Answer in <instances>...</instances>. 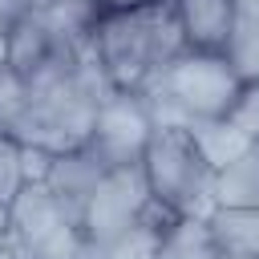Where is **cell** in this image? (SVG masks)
Returning a JSON list of instances; mask_svg holds the SVG:
<instances>
[{"instance_id": "cell-1", "label": "cell", "mask_w": 259, "mask_h": 259, "mask_svg": "<svg viewBox=\"0 0 259 259\" xmlns=\"http://www.w3.org/2000/svg\"><path fill=\"white\" fill-rule=\"evenodd\" d=\"M182 49L186 36L174 0L101 8V20L93 28V61L101 65L109 89H142Z\"/></svg>"}, {"instance_id": "cell-2", "label": "cell", "mask_w": 259, "mask_h": 259, "mask_svg": "<svg viewBox=\"0 0 259 259\" xmlns=\"http://www.w3.org/2000/svg\"><path fill=\"white\" fill-rule=\"evenodd\" d=\"M239 85L243 81L231 69L227 53L182 49L138 93H142L154 125H182L186 130V125H194L202 117H227Z\"/></svg>"}, {"instance_id": "cell-3", "label": "cell", "mask_w": 259, "mask_h": 259, "mask_svg": "<svg viewBox=\"0 0 259 259\" xmlns=\"http://www.w3.org/2000/svg\"><path fill=\"white\" fill-rule=\"evenodd\" d=\"M142 170H146L154 202H162L166 210L194 214V219L214 214V206H219V170L206 162V154L198 150L190 130L158 125L150 146H146Z\"/></svg>"}, {"instance_id": "cell-4", "label": "cell", "mask_w": 259, "mask_h": 259, "mask_svg": "<svg viewBox=\"0 0 259 259\" xmlns=\"http://www.w3.org/2000/svg\"><path fill=\"white\" fill-rule=\"evenodd\" d=\"M12 231L8 239L24 259H93V247L81 231V214L69 210L49 182H24L16 202L8 206Z\"/></svg>"}, {"instance_id": "cell-5", "label": "cell", "mask_w": 259, "mask_h": 259, "mask_svg": "<svg viewBox=\"0 0 259 259\" xmlns=\"http://www.w3.org/2000/svg\"><path fill=\"white\" fill-rule=\"evenodd\" d=\"M154 130L158 125H154V117H150V109H146L138 89H109L105 101L97 105V117H93L89 138H85V150L105 170L142 166Z\"/></svg>"}, {"instance_id": "cell-6", "label": "cell", "mask_w": 259, "mask_h": 259, "mask_svg": "<svg viewBox=\"0 0 259 259\" xmlns=\"http://www.w3.org/2000/svg\"><path fill=\"white\" fill-rule=\"evenodd\" d=\"M154 194H150V182H146V170L142 166H117V170H105L97 190L89 194L85 210H81V231L97 255V247L113 243L121 231H130L146 210H150Z\"/></svg>"}, {"instance_id": "cell-7", "label": "cell", "mask_w": 259, "mask_h": 259, "mask_svg": "<svg viewBox=\"0 0 259 259\" xmlns=\"http://www.w3.org/2000/svg\"><path fill=\"white\" fill-rule=\"evenodd\" d=\"M235 0H178V20H182V36L186 49H202V53H223L231 32H235Z\"/></svg>"}, {"instance_id": "cell-8", "label": "cell", "mask_w": 259, "mask_h": 259, "mask_svg": "<svg viewBox=\"0 0 259 259\" xmlns=\"http://www.w3.org/2000/svg\"><path fill=\"white\" fill-rule=\"evenodd\" d=\"M32 8L69 53H93V28L105 8L101 0H36Z\"/></svg>"}, {"instance_id": "cell-9", "label": "cell", "mask_w": 259, "mask_h": 259, "mask_svg": "<svg viewBox=\"0 0 259 259\" xmlns=\"http://www.w3.org/2000/svg\"><path fill=\"white\" fill-rule=\"evenodd\" d=\"M61 53H69V49L45 28V20L36 16L32 4L8 24V65H12L16 73L32 77L36 69H45V65H49L53 57H61Z\"/></svg>"}, {"instance_id": "cell-10", "label": "cell", "mask_w": 259, "mask_h": 259, "mask_svg": "<svg viewBox=\"0 0 259 259\" xmlns=\"http://www.w3.org/2000/svg\"><path fill=\"white\" fill-rule=\"evenodd\" d=\"M101 174H105V166H101L85 146H77V150H61V154L53 158V170H49V190H53L69 210L81 214L85 202H89V194L97 190Z\"/></svg>"}, {"instance_id": "cell-11", "label": "cell", "mask_w": 259, "mask_h": 259, "mask_svg": "<svg viewBox=\"0 0 259 259\" xmlns=\"http://www.w3.org/2000/svg\"><path fill=\"white\" fill-rule=\"evenodd\" d=\"M219 239L210 231V219L194 214H170L158 239V259H214Z\"/></svg>"}, {"instance_id": "cell-12", "label": "cell", "mask_w": 259, "mask_h": 259, "mask_svg": "<svg viewBox=\"0 0 259 259\" xmlns=\"http://www.w3.org/2000/svg\"><path fill=\"white\" fill-rule=\"evenodd\" d=\"M170 214L174 210H166L162 202H150V210L130 231H121L113 243L97 247L93 259H158V239H162V227H166Z\"/></svg>"}, {"instance_id": "cell-13", "label": "cell", "mask_w": 259, "mask_h": 259, "mask_svg": "<svg viewBox=\"0 0 259 259\" xmlns=\"http://www.w3.org/2000/svg\"><path fill=\"white\" fill-rule=\"evenodd\" d=\"M210 231L219 239V251L259 259V206H219L210 214Z\"/></svg>"}, {"instance_id": "cell-14", "label": "cell", "mask_w": 259, "mask_h": 259, "mask_svg": "<svg viewBox=\"0 0 259 259\" xmlns=\"http://www.w3.org/2000/svg\"><path fill=\"white\" fill-rule=\"evenodd\" d=\"M219 206H259V146L219 170Z\"/></svg>"}, {"instance_id": "cell-15", "label": "cell", "mask_w": 259, "mask_h": 259, "mask_svg": "<svg viewBox=\"0 0 259 259\" xmlns=\"http://www.w3.org/2000/svg\"><path fill=\"white\" fill-rule=\"evenodd\" d=\"M190 130V138L198 142V150L206 154V162L214 166V170H223L227 162H235L243 150H251V142L227 121V117H202V121H194V125H186Z\"/></svg>"}, {"instance_id": "cell-16", "label": "cell", "mask_w": 259, "mask_h": 259, "mask_svg": "<svg viewBox=\"0 0 259 259\" xmlns=\"http://www.w3.org/2000/svg\"><path fill=\"white\" fill-rule=\"evenodd\" d=\"M227 61L239 73V81H259V12H239L235 32L227 40Z\"/></svg>"}, {"instance_id": "cell-17", "label": "cell", "mask_w": 259, "mask_h": 259, "mask_svg": "<svg viewBox=\"0 0 259 259\" xmlns=\"http://www.w3.org/2000/svg\"><path fill=\"white\" fill-rule=\"evenodd\" d=\"M28 109V77L16 73L8 61H0V130H16V121Z\"/></svg>"}, {"instance_id": "cell-18", "label": "cell", "mask_w": 259, "mask_h": 259, "mask_svg": "<svg viewBox=\"0 0 259 259\" xmlns=\"http://www.w3.org/2000/svg\"><path fill=\"white\" fill-rule=\"evenodd\" d=\"M24 190V170H20V138L0 130V206H12L16 194Z\"/></svg>"}, {"instance_id": "cell-19", "label": "cell", "mask_w": 259, "mask_h": 259, "mask_svg": "<svg viewBox=\"0 0 259 259\" xmlns=\"http://www.w3.org/2000/svg\"><path fill=\"white\" fill-rule=\"evenodd\" d=\"M227 121H231L251 146H259V81H243V85H239V93H235V101H231V109H227Z\"/></svg>"}, {"instance_id": "cell-20", "label": "cell", "mask_w": 259, "mask_h": 259, "mask_svg": "<svg viewBox=\"0 0 259 259\" xmlns=\"http://www.w3.org/2000/svg\"><path fill=\"white\" fill-rule=\"evenodd\" d=\"M53 158H57L53 150L32 146V142H20V170H24V182H49Z\"/></svg>"}, {"instance_id": "cell-21", "label": "cell", "mask_w": 259, "mask_h": 259, "mask_svg": "<svg viewBox=\"0 0 259 259\" xmlns=\"http://www.w3.org/2000/svg\"><path fill=\"white\" fill-rule=\"evenodd\" d=\"M0 259H24V255H20V247H16L12 239H4V243H0Z\"/></svg>"}, {"instance_id": "cell-22", "label": "cell", "mask_w": 259, "mask_h": 259, "mask_svg": "<svg viewBox=\"0 0 259 259\" xmlns=\"http://www.w3.org/2000/svg\"><path fill=\"white\" fill-rule=\"evenodd\" d=\"M8 231H12V219H8V206H0V243L8 239Z\"/></svg>"}, {"instance_id": "cell-23", "label": "cell", "mask_w": 259, "mask_h": 259, "mask_svg": "<svg viewBox=\"0 0 259 259\" xmlns=\"http://www.w3.org/2000/svg\"><path fill=\"white\" fill-rule=\"evenodd\" d=\"M134 4H146V0H105V8H134Z\"/></svg>"}, {"instance_id": "cell-24", "label": "cell", "mask_w": 259, "mask_h": 259, "mask_svg": "<svg viewBox=\"0 0 259 259\" xmlns=\"http://www.w3.org/2000/svg\"><path fill=\"white\" fill-rule=\"evenodd\" d=\"M239 12H259V0H235Z\"/></svg>"}, {"instance_id": "cell-25", "label": "cell", "mask_w": 259, "mask_h": 259, "mask_svg": "<svg viewBox=\"0 0 259 259\" xmlns=\"http://www.w3.org/2000/svg\"><path fill=\"white\" fill-rule=\"evenodd\" d=\"M0 61H8V28H0Z\"/></svg>"}, {"instance_id": "cell-26", "label": "cell", "mask_w": 259, "mask_h": 259, "mask_svg": "<svg viewBox=\"0 0 259 259\" xmlns=\"http://www.w3.org/2000/svg\"><path fill=\"white\" fill-rule=\"evenodd\" d=\"M214 259H251V255H235V251H219Z\"/></svg>"}, {"instance_id": "cell-27", "label": "cell", "mask_w": 259, "mask_h": 259, "mask_svg": "<svg viewBox=\"0 0 259 259\" xmlns=\"http://www.w3.org/2000/svg\"><path fill=\"white\" fill-rule=\"evenodd\" d=\"M32 4H36V0H32ZM101 4H105V0H101Z\"/></svg>"}, {"instance_id": "cell-28", "label": "cell", "mask_w": 259, "mask_h": 259, "mask_svg": "<svg viewBox=\"0 0 259 259\" xmlns=\"http://www.w3.org/2000/svg\"><path fill=\"white\" fill-rule=\"evenodd\" d=\"M174 4H178V0H174Z\"/></svg>"}]
</instances>
